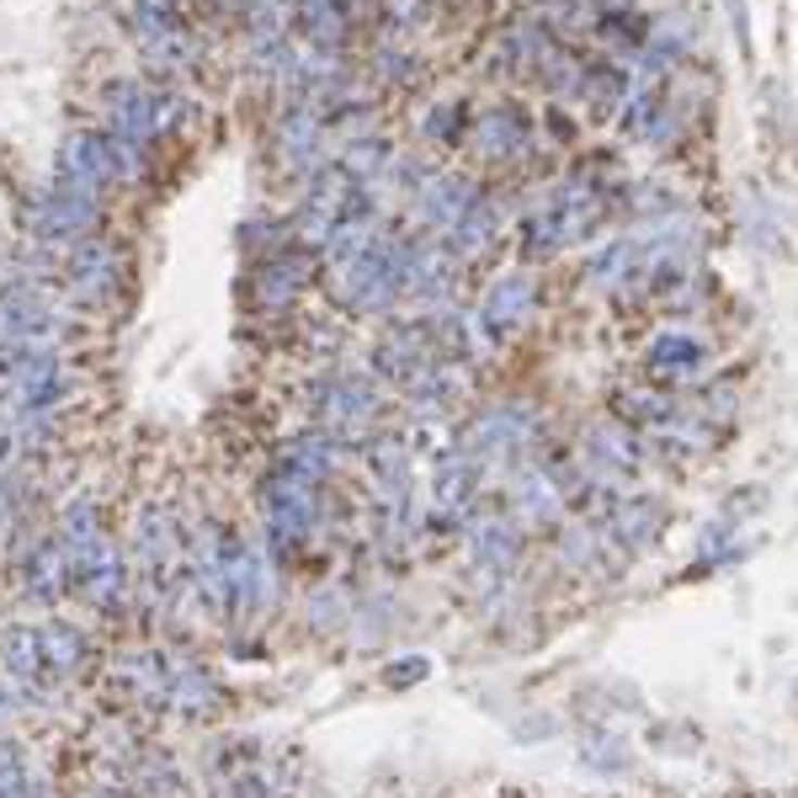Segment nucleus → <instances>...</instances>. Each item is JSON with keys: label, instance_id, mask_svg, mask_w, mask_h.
Wrapping results in <instances>:
<instances>
[{"label": "nucleus", "instance_id": "f257e3e1", "mask_svg": "<svg viewBox=\"0 0 798 798\" xmlns=\"http://www.w3.org/2000/svg\"><path fill=\"white\" fill-rule=\"evenodd\" d=\"M469 150L495 170H522L537 155V128L522 102H490L469 123Z\"/></svg>", "mask_w": 798, "mask_h": 798}, {"label": "nucleus", "instance_id": "f03ea898", "mask_svg": "<svg viewBox=\"0 0 798 798\" xmlns=\"http://www.w3.org/2000/svg\"><path fill=\"white\" fill-rule=\"evenodd\" d=\"M532 299H537V282H532V271H506V277H495V282L484 288L479 325H484L490 335H511V330H522V325H528Z\"/></svg>", "mask_w": 798, "mask_h": 798}, {"label": "nucleus", "instance_id": "7ed1b4c3", "mask_svg": "<svg viewBox=\"0 0 798 798\" xmlns=\"http://www.w3.org/2000/svg\"><path fill=\"white\" fill-rule=\"evenodd\" d=\"M644 368L655 378H697L708 368V346L687 335V330H660L649 346H644Z\"/></svg>", "mask_w": 798, "mask_h": 798}]
</instances>
